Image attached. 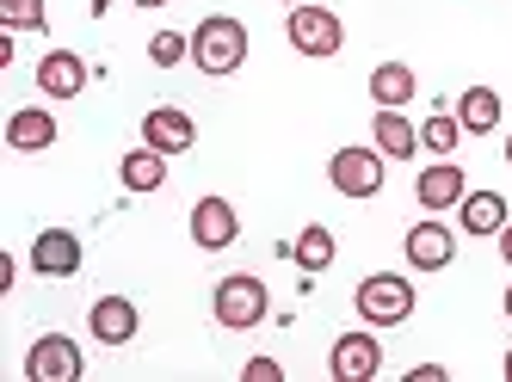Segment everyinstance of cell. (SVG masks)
<instances>
[{"mask_svg": "<svg viewBox=\"0 0 512 382\" xmlns=\"http://www.w3.org/2000/svg\"><path fill=\"white\" fill-rule=\"evenodd\" d=\"M494 241H500V259H506V265H512V222H506V228H500V235H494Z\"/></svg>", "mask_w": 512, "mask_h": 382, "instance_id": "obj_27", "label": "cell"}, {"mask_svg": "<svg viewBox=\"0 0 512 382\" xmlns=\"http://www.w3.org/2000/svg\"><path fill=\"white\" fill-rule=\"evenodd\" d=\"M136 327H142V315H136L130 296H99L93 309H87V333L99 339V346H130Z\"/></svg>", "mask_w": 512, "mask_h": 382, "instance_id": "obj_14", "label": "cell"}, {"mask_svg": "<svg viewBox=\"0 0 512 382\" xmlns=\"http://www.w3.org/2000/svg\"><path fill=\"white\" fill-rule=\"evenodd\" d=\"M352 302H358V321L364 327H401V321H414V284L401 278V272H371L358 290H352Z\"/></svg>", "mask_w": 512, "mask_h": 382, "instance_id": "obj_4", "label": "cell"}, {"mask_svg": "<svg viewBox=\"0 0 512 382\" xmlns=\"http://www.w3.org/2000/svg\"><path fill=\"white\" fill-rule=\"evenodd\" d=\"M408 382H445V364H414Z\"/></svg>", "mask_w": 512, "mask_h": 382, "instance_id": "obj_26", "label": "cell"}, {"mask_svg": "<svg viewBox=\"0 0 512 382\" xmlns=\"http://www.w3.org/2000/svg\"><path fill=\"white\" fill-rule=\"evenodd\" d=\"M25 376L31 382H81L87 376V358H81V346L68 333H44L38 346L25 352Z\"/></svg>", "mask_w": 512, "mask_h": 382, "instance_id": "obj_6", "label": "cell"}, {"mask_svg": "<svg viewBox=\"0 0 512 382\" xmlns=\"http://www.w3.org/2000/svg\"><path fill=\"white\" fill-rule=\"evenodd\" d=\"M506 315H512V284H506Z\"/></svg>", "mask_w": 512, "mask_h": 382, "instance_id": "obj_32", "label": "cell"}, {"mask_svg": "<svg viewBox=\"0 0 512 382\" xmlns=\"http://www.w3.org/2000/svg\"><path fill=\"white\" fill-rule=\"evenodd\" d=\"M241 382H284V364L278 358H247L241 364Z\"/></svg>", "mask_w": 512, "mask_h": 382, "instance_id": "obj_25", "label": "cell"}, {"mask_svg": "<svg viewBox=\"0 0 512 382\" xmlns=\"http://www.w3.org/2000/svg\"><path fill=\"white\" fill-rule=\"evenodd\" d=\"M186 228H192V247H198V253H223V247H235V235H241V216H235L229 198H198Z\"/></svg>", "mask_w": 512, "mask_h": 382, "instance_id": "obj_7", "label": "cell"}, {"mask_svg": "<svg viewBox=\"0 0 512 382\" xmlns=\"http://www.w3.org/2000/svg\"><path fill=\"white\" fill-rule=\"evenodd\" d=\"M210 315H216V327H229V333L260 327V321L272 315V290H266V278H253V272L223 278V284L210 290Z\"/></svg>", "mask_w": 512, "mask_h": 382, "instance_id": "obj_3", "label": "cell"}, {"mask_svg": "<svg viewBox=\"0 0 512 382\" xmlns=\"http://www.w3.org/2000/svg\"><path fill=\"white\" fill-rule=\"evenodd\" d=\"M0 25H7V31H44L50 7H44V0H0Z\"/></svg>", "mask_w": 512, "mask_h": 382, "instance_id": "obj_24", "label": "cell"}, {"mask_svg": "<svg viewBox=\"0 0 512 382\" xmlns=\"http://www.w3.org/2000/svg\"><path fill=\"white\" fill-rule=\"evenodd\" d=\"M149 62H155V68L192 62V31H155V37H149Z\"/></svg>", "mask_w": 512, "mask_h": 382, "instance_id": "obj_23", "label": "cell"}, {"mask_svg": "<svg viewBox=\"0 0 512 382\" xmlns=\"http://www.w3.org/2000/svg\"><path fill=\"white\" fill-rule=\"evenodd\" d=\"M500 370H506V382H512V346H506V364H500Z\"/></svg>", "mask_w": 512, "mask_h": 382, "instance_id": "obj_30", "label": "cell"}, {"mask_svg": "<svg viewBox=\"0 0 512 382\" xmlns=\"http://www.w3.org/2000/svg\"><path fill=\"white\" fill-rule=\"evenodd\" d=\"M506 161H512V130H506Z\"/></svg>", "mask_w": 512, "mask_h": 382, "instance_id": "obj_31", "label": "cell"}, {"mask_svg": "<svg viewBox=\"0 0 512 382\" xmlns=\"http://www.w3.org/2000/svg\"><path fill=\"white\" fill-rule=\"evenodd\" d=\"M278 7H303V0H278Z\"/></svg>", "mask_w": 512, "mask_h": 382, "instance_id": "obj_33", "label": "cell"}, {"mask_svg": "<svg viewBox=\"0 0 512 382\" xmlns=\"http://www.w3.org/2000/svg\"><path fill=\"white\" fill-rule=\"evenodd\" d=\"M383 179H389V155H383L377 142L371 148L346 142L340 155H327V185H334L346 204H371L377 191H383Z\"/></svg>", "mask_w": 512, "mask_h": 382, "instance_id": "obj_2", "label": "cell"}, {"mask_svg": "<svg viewBox=\"0 0 512 382\" xmlns=\"http://www.w3.org/2000/svg\"><path fill=\"white\" fill-rule=\"evenodd\" d=\"M414 93H420V74L408 62H377L371 68V105L401 111V105H414Z\"/></svg>", "mask_w": 512, "mask_h": 382, "instance_id": "obj_19", "label": "cell"}, {"mask_svg": "<svg viewBox=\"0 0 512 382\" xmlns=\"http://www.w3.org/2000/svg\"><path fill=\"white\" fill-rule=\"evenodd\" d=\"M512 216H506V198L500 191H463V204H457V228L463 235H500Z\"/></svg>", "mask_w": 512, "mask_h": 382, "instance_id": "obj_17", "label": "cell"}, {"mask_svg": "<svg viewBox=\"0 0 512 382\" xmlns=\"http://www.w3.org/2000/svg\"><path fill=\"white\" fill-rule=\"evenodd\" d=\"M457 118H463V136H494L500 118H506V99H500L494 87H469V93L457 99Z\"/></svg>", "mask_w": 512, "mask_h": 382, "instance_id": "obj_20", "label": "cell"}, {"mask_svg": "<svg viewBox=\"0 0 512 382\" xmlns=\"http://www.w3.org/2000/svg\"><path fill=\"white\" fill-rule=\"evenodd\" d=\"M31 272L38 278H75L81 272V235L75 228H44L31 241Z\"/></svg>", "mask_w": 512, "mask_h": 382, "instance_id": "obj_12", "label": "cell"}, {"mask_svg": "<svg viewBox=\"0 0 512 382\" xmlns=\"http://www.w3.org/2000/svg\"><path fill=\"white\" fill-rule=\"evenodd\" d=\"M457 136H463V118H457V111H432V118L420 124V148H426V155H438V161L457 155Z\"/></svg>", "mask_w": 512, "mask_h": 382, "instance_id": "obj_22", "label": "cell"}, {"mask_svg": "<svg viewBox=\"0 0 512 382\" xmlns=\"http://www.w3.org/2000/svg\"><path fill=\"white\" fill-rule=\"evenodd\" d=\"M118 179H124V191H136V198H149V191H161L167 185V155L161 148H130V155L118 161Z\"/></svg>", "mask_w": 512, "mask_h": 382, "instance_id": "obj_18", "label": "cell"}, {"mask_svg": "<svg viewBox=\"0 0 512 382\" xmlns=\"http://www.w3.org/2000/svg\"><path fill=\"white\" fill-rule=\"evenodd\" d=\"M290 259H297L309 278H315V272H327V265H334V228H327V222H309L303 235L290 241Z\"/></svg>", "mask_w": 512, "mask_h": 382, "instance_id": "obj_21", "label": "cell"}, {"mask_svg": "<svg viewBox=\"0 0 512 382\" xmlns=\"http://www.w3.org/2000/svg\"><path fill=\"white\" fill-rule=\"evenodd\" d=\"M371 142L383 148L389 161H408V155H420V124H408V111L377 105V118H371Z\"/></svg>", "mask_w": 512, "mask_h": 382, "instance_id": "obj_16", "label": "cell"}, {"mask_svg": "<svg viewBox=\"0 0 512 382\" xmlns=\"http://www.w3.org/2000/svg\"><path fill=\"white\" fill-rule=\"evenodd\" d=\"M327 370H334V382H371V376L383 370L377 333H340L334 352H327Z\"/></svg>", "mask_w": 512, "mask_h": 382, "instance_id": "obj_8", "label": "cell"}, {"mask_svg": "<svg viewBox=\"0 0 512 382\" xmlns=\"http://www.w3.org/2000/svg\"><path fill=\"white\" fill-rule=\"evenodd\" d=\"M284 37H290V50H297V56L327 62V56L346 50V19H340L334 7H309V0H303V7H290Z\"/></svg>", "mask_w": 512, "mask_h": 382, "instance_id": "obj_5", "label": "cell"}, {"mask_svg": "<svg viewBox=\"0 0 512 382\" xmlns=\"http://www.w3.org/2000/svg\"><path fill=\"white\" fill-rule=\"evenodd\" d=\"M130 7H167V0H130Z\"/></svg>", "mask_w": 512, "mask_h": 382, "instance_id": "obj_29", "label": "cell"}, {"mask_svg": "<svg viewBox=\"0 0 512 382\" xmlns=\"http://www.w3.org/2000/svg\"><path fill=\"white\" fill-rule=\"evenodd\" d=\"M401 253H408L414 272H445V265L457 259V235H451V228L438 222V216H426V222H414V228H408Z\"/></svg>", "mask_w": 512, "mask_h": 382, "instance_id": "obj_10", "label": "cell"}, {"mask_svg": "<svg viewBox=\"0 0 512 382\" xmlns=\"http://www.w3.org/2000/svg\"><path fill=\"white\" fill-rule=\"evenodd\" d=\"M192 62H198V74H210V81L235 74V68L247 62V25H241L235 13L198 19V31H192Z\"/></svg>", "mask_w": 512, "mask_h": 382, "instance_id": "obj_1", "label": "cell"}, {"mask_svg": "<svg viewBox=\"0 0 512 382\" xmlns=\"http://www.w3.org/2000/svg\"><path fill=\"white\" fill-rule=\"evenodd\" d=\"M56 118H50V105H19L13 118H7V148L13 155H50L56 148Z\"/></svg>", "mask_w": 512, "mask_h": 382, "instance_id": "obj_13", "label": "cell"}, {"mask_svg": "<svg viewBox=\"0 0 512 382\" xmlns=\"http://www.w3.org/2000/svg\"><path fill=\"white\" fill-rule=\"evenodd\" d=\"M87 7H93V19H99V13H112V0H87Z\"/></svg>", "mask_w": 512, "mask_h": 382, "instance_id": "obj_28", "label": "cell"}, {"mask_svg": "<svg viewBox=\"0 0 512 382\" xmlns=\"http://www.w3.org/2000/svg\"><path fill=\"white\" fill-rule=\"evenodd\" d=\"M463 191H469V179H463L457 161H432V167H420V179H414V204H420L426 216H445V210L463 204Z\"/></svg>", "mask_w": 512, "mask_h": 382, "instance_id": "obj_9", "label": "cell"}, {"mask_svg": "<svg viewBox=\"0 0 512 382\" xmlns=\"http://www.w3.org/2000/svg\"><path fill=\"white\" fill-rule=\"evenodd\" d=\"M38 93L50 105H68V99H81L87 93V56L81 50H50L38 62Z\"/></svg>", "mask_w": 512, "mask_h": 382, "instance_id": "obj_11", "label": "cell"}, {"mask_svg": "<svg viewBox=\"0 0 512 382\" xmlns=\"http://www.w3.org/2000/svg\"><path fill=\"white\" fill-rule=\"evenodd\" d=\"M142 142L161 148V155H186V148L198 142V124L179 105H155V111H142Z\"/></svg>", "mask_w": 512, "mask_h": 382, "instance_id": "obj_15", "label": "cell"}]
</instances>
